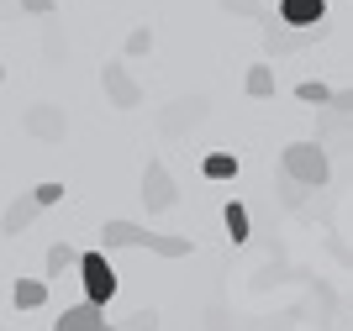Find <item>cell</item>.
Here are the masks:
<instances>
[{"mask_svg": "<svg viewBox=\"0 0 353 331\" xmlns=\"http://www.w3.org/2000/svg\"><path fill=\"white\" fill-rule=\"evenodd\" d=\"M153 242V231H143L137 221H105L101 226V247L111 253V247H148Z\"/></svg>", "mask_w": 353, "mask_h": 331, "instance_id": "ba28073f", "label": "cell"}, {"mask_svg": "<svg viewBox=\"0 0 353 331\" xmlns=\"http://www.w3.org/2000/svg\"><path fill=\"white\" fill-rule=\"evenodd\" d=\"M79 258H85L79 247H69V242H53V247H48V258H43V268H48L53 279H63V274H79Z\"/></svg>", "mask_w": 353, "mask_h": 331, "instance_id": "8fae6325", "label": "cell"}, {"mask_svg": "<svg viewBox=\"0 0 353 331\" xmlns=\"http://www.w3.org/2000/svg\"><path fill=\"white\" fill-rule=\"evenodd\" d=\"M53 331H105V310L101 305H69L59 321H53Z\"/></svg>", "mask_w": 353, "mask_h": 331, "instance_id": "9c48e42d", "label": "cell"}, {"mask_svg": "<svg viewBox=\"0 0 353 331\" xmlns=\"http://www.w3.org/2000/svg\"><path fill=\"white\" fill-rule=\"evenodd\" d=\"M21 127H27L37 142H63L69 121H63V105H32V111L21 116Z\"/></svg>", "mask_w": 353, "mask_h": 331, "instance_id": "52a82bcc", "label": "cell"}, {"mask_svg": "<svg viewBox=\"0 0 353 331\" xmlns=\"http://www.w3.org/2000/svg\"><path fill=\"white\" fill-rule=\"evenodd\" d=\"M43 216V205L32 200V195H21V200H11L6 205V216H0V231H11V237H21V231L32 226V221Z\"/></svg>", "mask_w": 353, "mask_h": 331, "instance_id": "30bf717a", "label": "cell"}, {"mask_svg": "<svg viewBox=\"0 0 353 331\" xmlns=\"http://www.w3.org/2000/svg\"><path fill=\"white\" fill-rule=\"evenodd\" d=\"M79 284H85V300L90 305H111V295H117V268L105 263V253H85L79 258Z\"/></svg>", "mask_w": 353, "mask_h": 331, "instance_id": "7a4b0ae2", "label": "cell"}, {"mask_svg": "<svg viewBox=\"0 0 353 331\" xmlns=\"http://www.w3.org/2000/svg\"><path fill=\"white\" fill-rule=\"evenodd\" d=\"M280 169H285V179H290V184L322 189L327 173H332V163H327V153H322L316 142H290V147L280 153Z\"/></svg>", "mask_w": 353, "mask_h": 331, "instance_id": "6da1fadb", "label": "cell"}, {"mask_svg": "<svg viewBox=\"0 0 353 331\" xmlns=\"http://www.w3.org/2000/svg\"><path fill=\"white\" fill-rule=\"evenodd\" d=\"M0 79H6V63H0Z\"/></svg>", "mask_w": 353, "mask_h": 331, "instance_id": "cb8c5ba5", "label": "cell"}, {"mask_svg": "<svg viewBox=\"0 0 353 331\" xmlns=\"http://www.w3.org/2000/svg\"><path fill=\"white\" fill-rule=\"evenodd\" d=\"M153 253H159V258H185V253H190V237H159V231H153Z\"/></svg>", "mask_w": 353, "mask_h": 331, "instance_id": "e0dca14e", "label": "cell"}, {"mask_svg": "<svg viewBox=\"0 0 353 331\" xmlns=\"http://www.w3.org/2000/svg\"><path fill=\"white\" fill-rule=\"evenodd\" d=\"M295 100H306V105H332V89H327L322 79H301V85H295Z\"/></svg>", "mask_w": 353, "mask_h": 331, "instance_id": "2e32d148", "label": "cell"}, {"mask_svg": "<svg viewBox=\"0 0 353 331\" xmlns=\"http://www.w3.org/2000/svg\"><path fill=\"white\" fill-rule=\"evenodd\" d=\"M21 11H32V16H53V0H21Z\"/></svg>", "mask_w": 353, "mask_h": 331, "instance_id": "603a6c76", "label": "cell"}, {"mask_svg": "<svg viewBox=\"0 0 353 331\" xmlns=\"http://www.w3.org/2000/svg\"><path fill=\"white\" fill-rule=\"evenodd\" d=\"M332 111H338V116H353V89H332Z\"/></svg>", "mask_w": 353, "mask_h": 331, "instance_id": "7402d4cb", "label": "cell"}, {"mask_svg": "<svg viewBox=\"0 0 353 331\" xmlns=\"http://www.w3.org/2000/svg\"><path fill=\"white\" fill-rule=\"evenodd\" d=\"M201 173H206V179H237V158L232 153H206Z\"/></svg>", "mask_w": 353, "mask_h": 331, "instance_id": "9a60e30c", "label": "cell"}, {"mask_svg": "<svg viewBox=\"0 0 353 331\" xmlns=\"http://www.w3.org/2000/svg\"><path fill=\"white\" fill-rule=\"evenodd\" d=\"M179 200V189H174V179H169V169H163L159 158L143 169V205L148 211H169V205Z\"/></svg>", "mask_w": 353, "mask_h": 331, "instance_id": "8992f818", "label": "cell"}, {"mask_svg": "<svg viewBox=\"0 0 353 331\" xmlns=\"http://www.w3.org/2000/svg\"><path fill=\"white\" fill-rule=\"evenodd\" d=\"M117 331H159V316H153V310H132Z\"/></svg>", "mask_w": 353, "mask_h": 331, "instance_id": "ffe728a7", "label": "cell"}, {"mask_svg": "<svg viewBox=\"0 0 353 331\" xmlns=\"http://www.w3.org/2000/svg\"><path fill=\"white\" fill-rule=\"evenodd\" d=\"M221 11H232V16H253V21H269V11L259 6V0H221Z\"/></svg>", "mask_w": 353, "mask_h": 331, "instance_id": "d6986e66", "label": "cell"}, {"mask_svg": "<svg viewBox=\"0 0 353 331\" xmlns=\"http://www.w3.org/2000/svg\"><path fill=\"white\" fill-rule=\"evenodd\" d=\"M11 300H16V310H37V305H48V284L43 279H16Z\"/></svg>", "mask_w": 353, "mask_h": 331, "instance_id": "7c38bea8", "label": "cell"}, {"mask_svg": "<svg viewBox=\"0 0 353 331\" xmlns=\"http://www.w3.org/2000/svg\"><path fill=\"white\" fill-rule=\"evenodd\" d=\"M243 89H248L253 100H269V95H274V69H269V63H253L248 79H243Z\"/></svg>", "mask_w": 353, "mask_h": 331, "instance_id": "4fadbf2b", "label": "cell"}, {"mask_svg": "<svg viewBox=\"0 0 353 331\" xmlns=\"http://www.w3.org/2000/svg\"><path fill=\"white\" fill-rule=\"evenodd\" d=\"M105 331H117V326H105Z\"/></svg>", "mask_w": 353, "mask_h": 331, "instance_id": "d4e9b609", "label": "cell"}, {"mask_svg": "<svg viewBox=\"0 0 353 331\" xmlns=\"http://www.w3.org/2000/svg\"><path fill=\"white\" fill-rule=\"evenodd\" d=\"M274 21L295 27V32H316V27H327V0H280Z\"/></svg>", "mask_w": 353, "mask_h": 331, "instance_id": "277c9868", "label": "cell"}, {"mask_svg": "<svg viewBox=\"0 0 353 331\" xmlns=\"http://www.w3.org/2000/svg\"><path fill=\"white\" fill-rule=\"evenodd\" d=\"M322 37H332V21H327V27H316V32H295V27H280L274 16L264 21V47H269V58H290V53H301V47H316Z\"/></svg>", "mask_w": 353, "mask_h": 331, "instance_id": "3957f363", "label": "cell"}, {"mask_svg": "<svg viewBox=\"0 0 353 331\" xmlns=\"http://www.w3.org/2000/svg\"><path fill=\"white\" fill-rule=\"evenodd\" d=\"M32 200H37V205L48 211V205H59V200H63V184H59V179H48V184H37V189H32Z\"/></svg>", "mask_w": 353, "mask_h": 331, "instance_id": "44dd1931", "label": "cell"}, {"mask_svg": "<svg viewBox=\"0 0 353 331\" xmlns=\"http://www.w3.org/2000/svg\"><path fill=\"white\" fill-rule=\"evenodd\" d=\"M221 221H227V237H232V242H248V205L227 200V211H221Z\"/></svg>", "mask_w": 353, "mask_h": 331, "instance_id": "5bb4252c", "label": "cell"}, {"mask_svg": "<svg viewBox=\"0 0 353 331\" xmlns=\"http://www.w3.org/2000/svg\"><path fill=\"white\" fill-rule=\"evenodd\" d=\"M101 85H105V95H111V105H117V111L143 105V85H137V79L121 69V63H105V69H101Z\"/></svg>", "mask_w": 353, "mask_h": 331, "instance_id": "5b68a950", "label": "cell"}, {"mask_svg": "<svg viewBox=\"0 0 353 331\" xmlns=\"http://www.w3.org/2000/svg\"><path fill=\"white\" fill-rule=\"evenodd\" d=\"M143 53H153V32L132 27V32H127V58H143Z\"/></svg>", "mask_w": 353, "mask_h": 331, "instance_id": "ac0fdd59", "label": "cell"}]
</instances>
